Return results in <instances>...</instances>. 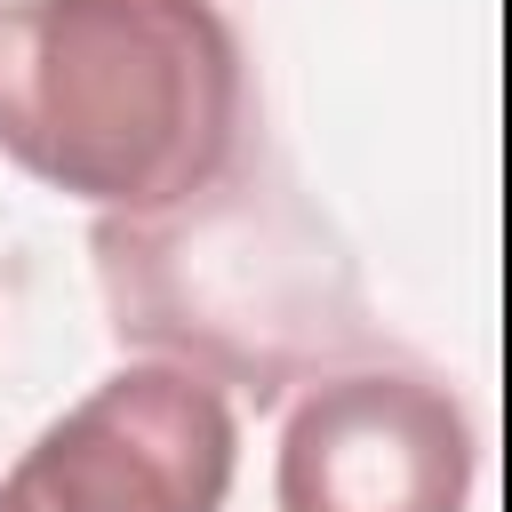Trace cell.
I'll return each mask as SVG.
<instances>
[{
	"label": "cell",
	"instance_id": "4",
	"mask_svg": "<svg viewBox=\"0 0 512 512\" xmlns=\"http://www.w3.org/2000/svg\"><path fill=\"white\" fill-rule=\"evenodd\" d=\"M280 512H464L472 424L424 368H328L280 424Z\"/></svg>",
	"mask_w": 512,
	"mask_h": 512
},
{
	"label": "cell",
	"instance_id": "3",
	"mask_svg": "<svg viewBox=\"0 0 512 512\" xmlns=\"http://www.w3.org/2000/svg\"><path fill=\"white\" fill-rule=\"evenodd\" d=\"M240 424L216 376L144 360L64 408L0 480V512H224Z\"/></svg>",
	"mask_w": 512,
	"mask_h": 512
},
{
	"label": "cell",
	"instance_id": "2",
	"mask_svg": "<svg viewBox=\"0 0 512 512\" xmlns=\"http://www.w3.org/2000/svg\"><path fill=\"white\" fill-rule=\"evenodd\" d=\"M248 144V64L216 0H8L0 152L96 208H168Z\"/></svg>",
	"mask_w": 512,
	"mask_h": 512
},
{
	"label": "cell",
	"instance_id": "1",
	"mask_svg": "<svg viewBox=\"0 0 512 512\" xmlns=\"http://www.w3.org/2000/svg\"><path fill=\"white\" fill-rule=\"evenodd\" d=\"M88 256L120 344L184 360L256 408L352 368L376 336L352 248L304 184L248 144L216 184L168 208H104Z\"/></svg>",
	"mask_w": 512,
	"mask_h": 512
}]
</instances>
